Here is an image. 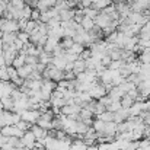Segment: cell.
I'll use <instances>...</instances> for the list:
<instances>
[{
    "mask_svg": "<svg viewBox=\"0 0 150 150\" xmlns=\"http://www.w3.org/2000/svg\"><path fill=\"white\" fill-rule=\"evenodd\" d=\"M16 40H18V34H16V32H4L1 42H3V44H7V45H12Z\"/></svg>",
    "mask_w": 150,
    "mask_h": 150,
    "instance_id": "cell-19",
    "label": "cell"
},
{
    "mask_svg": "<svg viewBox=\"0 0 150 150\" xmlns=\"http://www.w3.org/2000/svg\"><path fill=\"white\" fill-rule=\"evenodd\" d=\"M6 117H4V109H0V130L3 127H6Z\"/></svg>",
    "mask_w": 150,
    "mask_h": 150,
    "instance_id": "cell-45",
    "label": "cell"
},
{
    "mask_svg": "<svg viewBox=\"0 0 150 150\" xmlns=\"http://www.w3.org/2000/svg\"><path fill=\"white\" fill-rule=\"evenodd\" d=\"M31 131L34 133V136H35V139L37 140H41V139H45L47 136H48V131H45V130H42L41 127H38L37 124H34L32 127H31Z\"/></svg>",
    "mask_w": 150,
    "mask_h": 150,
    "instance_id": "cell-15",
    "label": "cell"
},
{
    "mask_svg": "<svg viewBox=\"0 0 150 150\" xmlns=\"http://www.w3.org/2000/svg\"><path fill=\"white\" fill-rule=\"evenodd\" d=\"M80 26H82L86 32H91V31H93V28H95V19H91V18L85 16L83 21H82V23H80Z\"/></svg>",
    "mask_w": 150,
    "mask_h": 150,
    "instance_id": "cell-17",
    "label": "cell"
},
{
    "mask_svg": "<svg viewBox=\"0 0 150 150\" xmlns=\"http://www.w3.org/2000/svg\"><path fill=\"white\" fill-rule=\"evenodd\" d=\"M54 7H55L58 12L66 10V9H70V6H69V1H67V0H58V1L54 4Z\"/></svg>",
    "mask_w": 150,
    "mask_h": 150,
    "instance_id": "cell-36",
    "label": "cell"
},
{
    "mask_svg": "<svg viewBox=\"0 0 150 150\" xmlns=\"http://www.w3.org/2000/svg\"><path fill=\"white\" fill-rule=\"evenodd\" d=\"M3 1H4V0H0V4H1V3H3Z\"/></svg>",
    "mask_w": 150,
    "mask_h": 150,
    "instance_id": "cell-55",
    "label": "cell"
},
{
    "mask_svg": "<svg viewBox=\"0 0 150 150\" xmlns=\"http://www.w3.org/2000/svg\"><path fill=\"white\" fill-rule=\"evenodd\" d=\"M64 54H66V52H64ZM64 54H63V55H57V57H52V63H51L52 66H55L57 69H60V70H63V71L66 70V66H67V63H69V61L66 60Z\"/></svg>",
    "mask_w": 150,
    "mask_h": 150,
    "instance_id": "cell-13",
    "label": "cell"
},
{
    "mask_svg": "<svg viewBox=\"0 0 150 150\" xmlns=\"http://www.w3.org/2000/svg\"><path fill=\"white\" fill-rule=\"evenodd\" d=\"M41 150H48V149H41Z\"/></svg>",
    "mask_w": 150,
    "mask_h": 150,
    "instance_id": "cell-56",
    "label": "cell"
},
{
    "mask_svg": "<svg viewBox=\"0 0 150 150\" xmlns=\"http://www.w3.org/2000/svg\"><path fill=\"white\" fill-rule=\"evenodd\" d=\"M21 117H22V120L23 121H26V122H29V124H37L38 122V120L41 118V112L38 111V109H28V111H23L22 114H21Z\"/></svg>",
    "mask_w": 150,
    "mask_h": 150,
    "instance_id": "cell-4",
    "label": "cell"
},
{
    "mask_svg": "<svg viewBox=\"0 0 150 150\" xmlns=\"http://www.w3.org/2000/svg\"><path fill=\"white\" fill-rule=\"evenodd\" d=\"M37 125L38 127H41L42 130H45V131H50L52 130V121H47V120H38V122H37Z\"/></svg>",
    "mask_w": 150,
    "mask_h": 150,
    "instance_id": "cell-31",
    "label": "cell"
},
{
    "mask_svg": "<svg viewBox=\"0 0 150 150\" xmlns=\"http://www.w3.org/2000/svg\"><path fill=\"white\" fill-rule=\"evenodd\" d=\"M0 109H3V100H1V98H0Z\"/></svg>",
    "mask_w": 150,
    "mask_h": 150,
    "instance_id": "cell-50",
    "label": "cell"
},
{
    "mask_svg": "<svg viewBox=\"0 0 150 150\" xmlns=\"http://www.w3.org/2000/svg\"><path fill=\"white\" fill-rule=\"evenodd\" d=\"M40 18H41V12H40L38 9H34V10H32V16H31V19L40 22Z\"/></svg>",
    "mask_w": 150,
    "mask_h": 150,
    "instance_id": "cell-46",
    "label": "cell"
},
{
    "mask_svg": "<svg viewBox=\"0 0 150 150\" xmlns=\"http://www.w3.org/2000/svg\"><path fill=\"white\" fill-rule=\"evenodd\" d=\"M38 25H40V22H37V21H32V19H31V21H28V25H26V28H25V32L31 35V34L38 28Z\"/></svg>",
    "mask_w": 150,
    "mask_h": 150,
    "instance_id": "cell-32",
    "label": "cell"
},
{
    "mask_svg": "<svg viewBox=\"0 0 150 150\" xmlns=\"http://www.w3.org/2000/svg\"><path fill=\"white\" fill-rule=\"evenodd\" d=\"M128 118H130V111L125 108H121L120 111L114 112V122H117V124H121V122L127 121Z\"/></svg>",
    "mask_w": 150,
    "mask_h": 150,
    "instance_id": "cell-10",
    "label": "cell"
},
{
    "mask_svg": "<svg viewBox=\"0 0 150 150\" xmlns=\"http://www.w3.org/2000/svg\"><path fill=\"white\" fill-rule=\"evenodd\" d=\"M0 55H3V42L0 41Z\"/></svg>",
    "mask_w": 150,
    "mask_h": 150,
    "instance_id": "cell-49",
    "label": "cell"
},
{
    "mask_svg": "<svg viewBox=\"0 0 150 150\" xmlns=\"http://www.w3.org/2000/svg\"><path fill=\"white\" fill-rule=\"evenodd\" d=\"M16 89V86L12 82H0V98H9L12 96L13 91Z\"/></svg>",
    "mask_w": 150,
    "mask_h": 150,
    "instance_id": "cell-6",
    "label": "cell"
},
{
    "mask_svg": "<svg viewBox=\"0 0 150 150\" xmlns=\"http://www.w3.org/2000/svg\"><path fill=\"white\" fill-rule=\"evenodd\" d=\"M86 150H99V147H98V144H95V146H88Z\"/></svg>",
    "mask_w": 150,
    "mask_h": 150,
    "instance_id": "cell-48",
    "label": "cell"
},
{
    "mask_svg": "<svg viewBox=\"0 0 150 150\" xmlns=\"http://www.w3.org/2000/svg\"><path fill=\"white\" fill-rule=\"evenodd\" d=\"M60 45L63 47V50L67 51L74 45V41H73V38H63V40L60 41Z\"/></svg>",
    "mask_w": 150,
    "mask_h": 150,
    "instance_id": "cell-33",
    "label": "cell"
},
{
    "mask_svg": "<svg viewBox=\"0 0 150 150\" xmlns=\"http://www.w3.org/2000/svg\"><path fill=\"white\" fill-rule=\"evenodd\" d=\"M9 139H10V137H6V136H3V134L0 133V149L4 147V146L9 143Z\"/></svg>",
    "mask_w": 150,
    "mask_h": 150,
    "instance_id": "cell-47",
    "label": "cell"
},
{
    "mask_svg": "<svg viewBox=\"0 0 150 150\" xmlns=\"http://www.w3.org/2000/svg\"><path fill=\"white\" fill-rule=\"evenodd\" d=\"M105 124H106V122H103L102 120H98V118H96V120L93 121V125H92V127H93V130H95L98 134H102L103 130H105Z\"/></svg>",
    "mask_w": 150,
    "mask_h": 150,
    "instance_id": "cell-27",
    "label": "cell"
},
{
    "mask_svg": "<svg viewBox=\"0 0 150 150\" xmlns=\"http://www.w3.org/2000/svg\"><path fill=\"white\" fill-rule=\"evenodd\" d=\"M91 57H92V52H91V50H89V48H86V50H85L82 54H80V55H79V58H80V60H83V61L89 60Z\"/></svg>",
    "mask_w": 150,
    "mask_h": 150,
    "instance_id": "cell-43",
    "label": "cell"
},
{
    "mask_svg": "<svg viewBox=\"0 0 150 150\" xmlns=\"http://www.w3.org/2000/svg\"><path fill=\"white\" fill-rule=\"evenodd\" d=\"M139 60L142 64H150V48L143 50V52L139 55Z\"/></svg>",
    "mask_w": 150,
    "mask_h": 150,
    "instance_id": "cell-28",
    "label": "cell"
},
{
    "mask_svg": "<svg viewBox=\"0 0 150 150\" xmlns=\"http://www.w3.org/2000/svg\"><path fill=\"white\" fill-rule=\"evenodd\" d=\"M26 55H28V54H26L25 51H21V52L18 54V57L15 58V61H13L12 66H13L15 69H21V67H23V66H25V58H26Z\"/></svg>",
    "mask_w": 150,
    "mask_h": 150,
    "instance_id": "cell-18",
    "label": "cell"
},
{
    "mask_svg": "<svg viewBox=\"0 0 150 150\" xmlns=\"http://www.w3.org/2000/svg\"><path fill=\"white\" fill-rule=\"evenodd\" d=\"M88 146L85 144V142L82 139H74L71 143V150H86Z\"/></svg>",
    "mask_w": 150,
    "mask_h": 150,
    "instance_id": "cell-24",
    "label": "cell"
},
{
    "mask_svg": "<svg viewBox=\"0 0 150 150\" xmlns=\"http://www.w3.org/2000/svg\"><path fill=\"white\" fill-rule=\"evenodd\" d=\"M1 150H18V149H15V147H9V149H1Z\"/></svg>",
    "mask_w": 150,
    "mask_h": 150,
    "instance_id": "cell-52",
    "label": "cell"
},
{
    "mask_svg": "<svg viewBox=\"0 0 150 150\" xmlns=\"http://www.w3.org/2000/svg\"><path fill=\"white\" fill-rule=\"evenodd\" d=\"M134 103H136V100L133 99L131 96H128V95H125V96L121 99V105H122V108H125V109H130Z\"/></svg>",
    "mask_w": 150,
    "mask_h": 150,
    "instance_id": "cell-30",
    "label": "cell"
},
{
    "mask_svg": "<svg viewBox=\"0 0 150 150\" xmlns=\"http://www.w3.org/2000/svg\"><path fill=\"white\" fill-rule=\"evenodd\" d=\"M99 102H100V103H102V105H103V106H106V109H108V106H109V105L112 103V99H111V98H109V96L106 95V96H103V98H100V99H99Z\"/></svg>",
    "mask_w": 150,
    "mask_h": 150,
    "instance_id": "cell-44",
    "label": "cell"
},
{
    "mask_svg": "<svg viewBox=\"0 0 150 150\" xmlns=\"http://www.w3.org/2000/svg\"><path fill=\"white\" fill-rule=\"evenodd\" d=\"M1 100H3V109H4V111L15 112V100L12 99V96H9V98H1Z\"/></svg>",
    "mask_w": 150,
    "mask_h": 150,
    "instance_id": "cell-22",
    "label": "cell"
},
{
    "mask_svg": "<svg viewBox=\"0 0 150 150\" xmlns=\"http://www.w3.org/2000/svg\"><path fill=\"white\" fill-rule=\"evenodd\" d=\"M98 120H102L103 122H112L114 121V112H111V111H105L103 114H100L96 117Z\"/></svg>",
    "mask_w": 150,
    "mask_h": 150,
    "instance_id": "cell-26",
    "label": "cell"
},
{
    "mask_svg": "<svg viewBox=\"0 0 150 150\" xmlns=\"http://www.w3.org/2000/svg\"><path fill=\"white\" fill-rule=\"evenodd\" d=\"M115 1H122V3H127L128 0H115Z\"/></svg>",
    "mask_w": 150,
    "mask_h": 150,
    "instance_id": "cell-53",
    "label": "cell"
},
{
    "mask_svg": "<svg viewBox=\"0 0 150 150\" xmlns=\"http://www.w3.org/2000/svg\"><path fill=\"white\" fill-rule=\"evenodd\" d=\"M76 15V9H66L60 12V19L61 22H67V21H73Z\"/></svg>",
    "mask_w": 150,
    "mask_h": 150,
    "instance_id": "cell-14",
    "label": "cell"
},
{
    "mask_svg": "<svg viewBox=\"0 0 150 150\" xmlns=\"http://www.w3.org/2000/svg\"><path fill=\"white\" fill-rule=\"evenodd\" d=\"M85 50H86L85 45H82V44H76V42H74V45H73L70 50H67L66 52H69V54H74V55H80Z\"/></svg>",
    "mask_w": 150,
    "mask_h": 150,
    "instance_id": "cell-25",
    "label": "cell"
},
{
    "mask_svg": "<svg viewBox=\"0 0 150 150\" xmlns=\"http://www.w3.org/2000/svg\"><path fill=\"white\" fill-rule=\"evenodd\" d=\"M0 133L3 134V136H6V137H18V139H22L23 137V131L22 130H19L16 125H6V127H3L1 130H0Z\"/></svg>",
    "mask_w": 150,
    "mask_h": 150,
    "instance_id": "cell-5",
    "label": "cell"
},
{
    "mask_svg": "<svg viewBox=\"0 0 150 150\" xmlns=\"http://www.w3.org/2000/svg\"><path fill=\"white\" fill-rule=\"evenodd\" d=\"M40 61H38V57L35 55H26L25 58V64H29V66H37Z\"/></svg>",
    "mask_w": 150,
    "mask_h": 150,
    "instance_id": "cell-39",
    "label": "cell"
},
{
    "mask_svg": "<svg viewBox=\"0 0 150 150\" xmlns=\"http://www.w3.org/2000/svg\"><path fill=\"white\" fill-rule=\"evenodd\" d=\"M6 71H7V74H9V77H10V82H12V83H13V82H16V80L19 79L18 69H15L13 66H7V67H6Z\"/></svg>",
    "mask_w": 150,
    "mask_h": 150,
    "instance_id": "cell-23",
    "label": "cell"
},
{
    "mask_svg": "<svg viewBox=\"0 0 150 150\" xmlns=\"http://www.w3.org/2000/svg\"><path fill=\"white\" fill-rule=\"evenodd\" d=\"M96 1H99V0H92V4H93V3H96Z\"/></svg>",
    "mask_w": 150,
    "mask_h": 150,
    "instance_id": "cell-54",
    "label": "cell"
},
{
    "mask_svg": "<svg viewBox=\"0 0 150 150\" xmlns=\"http://www.w3.org/2000/svg\"><path fill=\"white\" fill-rule=\"evenodd\" d=\"M89 95H91V98L93 100H99L100 98H103V96L108 95V91H106V88H105L100 82H96V83H93V86L91 88Z\"/></svg>",
    "mask_w": 150,
    "mask_h": 150,
    "instance_id": "cell-3",
    "label": "cell"
},
{
    "mask_svg": "<svg viewBox=\"0 0 150 150\" xmlns=\"http://www.w3.org/2000/svg\"><path fill=\"white\" fill-rule=\"evenodd\" d=\"M128 111H130V117H140V115L146 111V102H139V100H136V103H134Z\"/></svg>",
    "mask_w": 150,
    "mask_h": 150,
    "instance_id": "cell-8",
    "label": "cell"
},
{
    "mask_svg": "<svg viewBox=\"0 0 150 150\" xmlns=\"http://www.w3.org/2000/svg\"><path fill=\"white\" fill-rule=\"evenodd\" d=\"M58 44H60V41H58V40H55V38H51V37H48V40H47V44L44 45V51L52 55V51H54V48H55V47H57Z\"/></svg>",
    "mask_w": 150,
    "mask_h": 150,
    "instance_id": "cell-16",
    "label": "cell"
},
{
    "mask_svg": "<svg viewBox=\"0 0 150 150\" xmlns=\"http://www.w3.org/2000/svg\"><path fill=\"white\" fill-rule=\"evenodd\" d=\"M83 13H85V16H88L91 19H96L100 12L96 10V9H93V7H86V9H83Z\"/></svg>",
    "mask_w": 150,
    "mask_h": 150,
    "instance_id": "cell-29",
    "label": "cell"
},
{
    "mask_svg": "<svg viewBox=\"0 0 150 150\" xmlns=\"http://www.w3.org/2000/svg\"><path fill=\"white\" fill-rule=\"evenodd\" d=\"M83 71H86V61H83V60H77V61H74V66H73V73L77 76V74H80V73H83Z\"/></svg>",
    "mask_w": 150,
    "mask_h": 150,
    "instance_id": "cell-20",
    "label": "cell"
},
{
    "mask_svg": "<svg viewBox=\"0 0 150 150\" xmlns=\"http://www.w3.org/2000/svg\"><path fill=\"white\" fill-rule=\"evenodd\" d=\"M105 111H106V106H103L99 100H98V102H96V108H95V115L98 117V115H100V114H103Z\"/></svg>",
    "mask_w": 150,
    "mask_h": 150,
    "instance_id": "cell-42",
    "label": "cell"
},
{
    "mask_svg": "<svg viewBox=\"0 0 150 150\" xmlns=\"http://www.w3.org/2000/svg\"><path fill=\"white\" fill-rule=\"evenodd\" d=\"M125 95H127V93H125V92H124L120 86H114V88L108 92V96H109L112 100H121L124 96H125Z\"/></svg>",
    "mask_w": 150,
    "mask_h": 150,
    "instance_id": "cell-12",
    "label": "cell"
},
{
    "mask_svg": "<svg viewBox=\"0 0 150 150\" xmlns=\"http://www.w3.org/2000/svg\"><path fill=\"white\" fill-rule=\"evenodd\" d=\"M29 34H26L25 31H19L18 32V40H21L23 44H29Z\"/></svg>",
    "mask_w": 150,
    "mask_h": 150,
    "instance_id": "cell-38",
    "label": "cell"
},
{
    "mask_svg": "<svg viewBox=\"0 0 150 150\" xmlns=\"http://www.w3.org/2000/svg\"><path fill=\"white\" fill-rule=\"evenodd\" d=\"M38 61H40L41 64H44V66H50L51 63H52V55L48 54V52H45V51H42V52L38 55Z\"/></svg>",
    "mask_w": 150,
    "mask_h": 150,
    "instance_id": "cell-21",
    "label": "cell"
},
{
    "mask_svg": "<svg viewBox=\"0 0 150 150\" xmlns=\"http://www.w3.org/2000/svg\"><path fill=\"white\" fill-rule=\"evenodd\" d=\"M80 106L79 105H64L63 108H61V114L63 115H66V117H73V118H76L79 114H80Z\"/></svg>",
    "mask_w": 150,
    "mask_h": 150,
    "instance_id": "cell-7",
    "label": "cell"
},
{
    "mask_svg": "<svg viewBox=\"0 0 150 150\" xmlns=\"http://www.w3.org/2000/svg\"><path fill=\"white\" fill-rule=\"evenodd\" d=\"M139 150H150V139H143V140H140Z\"/></svg>",
    "mask_w": 150,
    "mask_h": 150,
    "instance_id": "cell-41",
    "label": "cell"
},
{
    "mask_svg": "<svg viewBox=\"0 0 150 150\" xmlns=\"http://www.w3.org/2000/svg\"><path fill=\"white\" fill-rule=\"evenodd\" d=\"M16 127H18L19 130H22L23 133H26V131H31V127H32V124H29V122H26V121L21 120V121L16 124Z\"/></svg>",
    "mask_w": 150,
    "mask_h": 150,
    "instance_id": "cell-35",
    "label": "cell"
},
{
    "mask_svg": "<svg viewBox=\"0 0 150 150\" xmlns=\"http://www.w3.org/2000/svg\"><path fill=\"white\" fill-rule=\"evenodd\" d=\"M21 140H22V143H23V146H25V147H28V149H35L37 139H35V136H34V133H32V131H26Z\"/></svg>",
    "mask_w": 150,
    "mask_h": 150,
    "instance_id": "cell-9",
    "label": "cell"
},
{
    "mask_svg": "<svg viewBox=\"0 0 150 150\" xmlns=\"http://www.w3.org/2000/svg\"><path fill=\"white\" fill-rule=\"evenodd\" d=\"M38 32H40L42 37H47V35H48V26H47V23H41V22H40V25H38Z\"/></svg>",
    "mask_w": 150,
    "mask_h": 150,
    "instance_id": "cell-40",
    "label": "cell"
},
{
    "mask_svg": "<svg viewBox=\"0 0 150 150\" xmlns=\"http://www.w3.org/2000/svg\"><path fill=\"white\" fill-rule=\"evenodd\" d=\"M121 108H122V105H121V100H112V103L108 106V109H106V111L117 112V111H120Z\"/></svg>",
    "mask_w": 150,
    "mask_h": 150,
    "instance_id": "cell-37",
    "label": "cell"
},
{
    "mask_svg": "<svg viewBox=\"0 0 150 150\" xmlns=\"http://www.w3.org/2000/svg\"><path fill=\"white\" fill-rule=\"evenodd\" d=\"M0 31L1 32H19V25L18 21L13 19H6V18H0Z\"/></svg>",
    "mask_w": 150,
    "mask_h": 150,
    "instance_id": "cell-2",
    "label": "cell"
},
{
    "mask_svg": "<svg viewBox=\"0 0 150 150\" xmlns=\"http://www.w3.org/2000/svg\"><path fill=\"white\" fill-rule=\"evenodd\" d=\"M111 22H112V21H111L106 15H103V13H99V15H98V18L95 19V25H96L99 29H102V31H103V29H106V28L109 26V23H111Z\"/></svg>",
    "mask_w": 150,
    "mask_h": 150,
    "instance_id": "cell-11",
    "label": "cell"
},
{
    "mask_svg": "<svg viewBox=\"0 0 150 150\" xmlns=\"http://www.w3.org/2000/svg\"><path fill=\"white\" fill-rule=\"evenodd\" d=\"M32 7L31 6H25L23 9H22V19H26V21H31V16H32Z\"/></svg>",
    "mask_w": 150,
    "mask_h": 150,
    "instance_id": "cell-34",
    "label": "cell"
},
{
    "mask_svg": "<svg viewBox=\"0 0 150 150\" xmlns=\"http://www.w3.org/2000/svg\"><path fill=\"white\" fill-rule=\"evenodd\" d=\"M18 150H34V149H28V147H22V149H18Z\"/></svg>",
    "mask_w": 150,
    "mask_h": 150,
    "instance_id": "cell-51",
    "label": "cell"
},
{
    "mask_svg": "<svg viewBox=\"0 0 150 150\" xmlns=\"http://www.w3.org/2000/svg\"><path fill=\"white\" fill-rule=\"evenodd\" d=\"M42 77H44V79H50V80H52V82L58 83V82L64 80V71L60 70V69H57L55 66L50 64V66H47V69L44 70Z\"/></svg>",
    "mask_w": 150,
    "mask_h": 150,
    "instance_id": "cell-1",
    "label": "cell"
}]
</instances>
